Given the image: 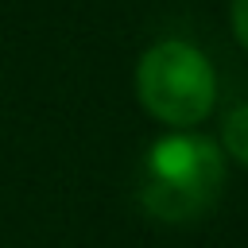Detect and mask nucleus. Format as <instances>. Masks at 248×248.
<instances>
[{"label": "nucleus", "mask_w": 248, "mask_h": 248, "mask_svg": "<svg viewBox=\"0 0 248 248\" xmlns=\"http://www.w3.org/2000/svg\"><path fill=\"white\" fill-rule=\"evenodd\" d=\"M225 190V155L209 136L170 132L143 159L140 202L151 217L182 225L202 217Z\"/></svg>", "instance_id": "1"}, {"label": "nucleus", "mask_w": 248, "mask_h": 248, "mask_svg": "<svg viewBox=\"0 0 248 248\" xmlns=\"http://www.w3.org/2000/svg\"><path fill=\"white\" fill-rule=\"evenodd\" d=\"M136 93L155 120L170 128H190L209 116L217 97V78L198 46L182 39H163L140 58Z\"/></svg>", "instance_id": "2"}, {"label": "nucleus", "mask_w": 248, "mask_h": 248, "mask_svg": "<svg viewBox=\"0 0 248 248\" xmlns=\"http://www.w3.org/2000/svg\"><path fill=\"white\" fill-rule=\"evenodd\" d=\"M221 143H225V151H229L236 163L248 167V101L236 105V108L225 116V124H221Z\"/></svg>", "instance_id": "3"}, {"label": "nucleus", "mask_w": 248, "mask_h": 248, "mask_svg": "<svg viewBox=\"0 0 248 248\" xmlns=\"http://www.w3.org/2000/svg\"><path fill=\"white\" fill-rule=\"evenodd\" d=\"M229 16H232V31H236V39H240V46L248 50V0H232V8H229Z\"/></svg>", "instance_id": "4"}]
</instances>
